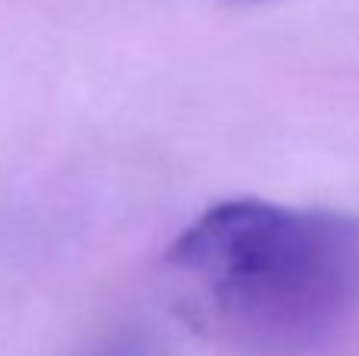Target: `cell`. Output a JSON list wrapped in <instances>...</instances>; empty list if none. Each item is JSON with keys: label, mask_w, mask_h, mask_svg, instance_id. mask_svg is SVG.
I'll return each instance as SVG.
<instances>
[{"label": "cell", "mask_w": 359, "mask_h": 356, "mask_svg": "<svg viewBox=\"0 0 359 356\" xmlns=\"http://www.w3.org/2000/svg\"><path fill=\"white\" fill-rule=\"evenodd\" d=\"M230 4H262V0H230Z\"/></svg>", "instance_id": "3957f363"}, {"label": "cell", "mask_w": 359, "mask_h": 356, "mask_svg": "<svg viewBox=\"0 0 359 356\" xmlns=\"http://www.w3.org/2000/svg\"><path fill=\"white\" fill-rule=\"evenodd\" d=\"M183 325L233 356H306L359 313V218L268 199L205 208L164 252Z\"/></svg>", "instance_id": "6da1fadb"}, {"label": "cell", "mask_w": 359, "mask_h": 356, "mask_svg": "<svg viewBox=\"0 0 359 356\" xmlns=\"http://www.w3.org/2000/svg\"><path fill=\"white\" fill-rule=\"evenodd\" d=\"M86 356H145V347L133 338H117V341H107V344L95 347Z\"/></svg>", "instance_id": "7a4b0ae2"}]
</instances>
